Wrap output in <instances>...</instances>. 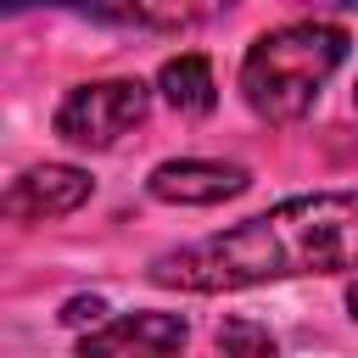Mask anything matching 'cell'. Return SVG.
Returning a JSON list of instances; mask_svg holds the SVG:
<instances>
[{"instance_id": "obj_1", "label": "cell", "mask_w": 358, "mask_h": 358, "mask_svg": "<svg viewBox=\"0 0 358 358\" xmlns=\"http://www.w3.org/2000/svg\"><path fill=\"white\" fill-rule=\"evenodd\" d=\"M302 274H358V190L285 196L257 218L185 241L145 263V280L185 296L252 291Z\"/></svg>"}, {"instance_id": "obj_2", "label": "cell", "mask_w": 358, "mask_h": 358, "mask_svg": "<svg viewBox=\"0 0 358 358\" xmlns=\"http://www.w3.org/2000/svg\"><path fill=\"white\" fill-rule=\"evenodd\" d=\"M347 50H352V34L341 22H324V17L280 22L246 45L241 101L263 123H302L324 95V84L336 78V67L347 62Z\"/></svg>"}, {"instance_id": "obj_3", "label": "cell", "mask_w": 358, "mask_h": 358, "mask_svg": "<svg viewBox=\"0 0 358 358\" xmlns=\"http://www.w3.org/2000/svg\"><path fill=\"white\" fill-rule=\"evenodd\" d=\"M151 112V84L140 78H95V84H73L56 112H50V129L56 140L78 145V151H106L117 145L123 134H134Z\"/></svg>"}, {"instance_id": "obj_4", "label": "cell", "mask_w": 358, "mask_h": 358, "mask_svg": "<svg viewBox=\"0 0 358 358\" xmlns=\"http://www.w3.org/2000/svg\"><path fill=\"white\" fill-rule=\"evenodd\" d=\"M185 341H190V324L179 313L134 308V313H117V319L95 324L90 336H78L73 358H179Z\"/></svg>"}, {"instance_id": "obj_5", "label": "cell", "mask_w": 358, "mask_h": 358, "mask_svg": "<svg viewBox=\"0 0 358 358\" xmlns=\"http://www.w3.org/2000/svg\"><path fill=\"white\" fill-rule=\"evenodd\" d=\"M90 196H95V179L84 168H73V162H34V168H22L6 185L0 213L17 218V224H45V218L78 213Z\"/></svg>"}, {"instance_id": "obj_6", "label": "cell", "mask_w": 358, "mask_h": 358, "mask_svg": "<svg viewBox=\"0 0 358 358\" xmlns=\"http://www.w3.org/2000/svg\"><path fill=\"white\" fill-rule=\"evenodd\" d=\"M246 185H252V173L241 162H213V157H168L145 179L151 201H168V207H218V201L241 196Z\"/></svg>"}, {"instance_id": "obj_7", "label": "cell", "mask_w": 358, "mask_h": 358, "mask_svg": "<svg viewBox=\"0 0 358 358\" xmlns=\"http://www.w3.org/2000/svg\"><path fill=\"white\" fill-rule=\"evenodd\" d=\"M157 95L185 112V117H207L218 106V84H213V62L201 50H185V56H168L157 67Z\"/></svg>"}, {"instance_id": "obj_8", "label": "cell", "mask_w": 358, "mask_h": 358, "mask_svg": "<svg viewBox=\"0 0 358 358\" xmlns=\"http://www.w3.org/2000/svg\"><path fill=\"white\" fill-rule=\"evenodd\" d=\"M218 352L224 358H274V336L252 319H224L218 324Z\"/></svg>"}, {"instance_id": "obj_9", "label": "cell", "mask_w": 358, "mask_h": 358, "mask_svg": "<svg viewBox=\"0 0 358 358\" xmlns=\"http://www.w3.org/2000/svg\"><path fill=\"white\" fill-rule=\"evenodd\" d=\"M90 22H112V28H185L196 22L190 11H145V6H123V11H78Z\"/></svg>"}, {"instance_id": "obj_10", "label": "cell", "mask_w": 358, "mask_h": 358, "mask_svg": "<svg viewBox=\"0 0 358 358\" xmlns=\"http://www.w3.org/2000/svg\"><path fill=\"white\" fill-rule=\"evenodd\" d=\"M101 313H106V308H101L95 296H90V302L78 296V302H67V313H62V319H67V324H84V319H90V324H101Z\"/></svg>"}, {"instance_id": "obj_11", "label": "cell", "mask_w": 358, "mask_h": 358, "mask_svg": "<svg viewBox=\"0 0 358 358\" xmlns=\"http://www.w3.org/2000/svg\"><path fill=\"white\" fill-rule=\"evenodd\" d=\"M347 313H352V319H358V280H352V285H347Z\"/></svg>"}, {"instance_id": "obj_12", "label": "cell", "mask_w": 358, "mask_h": 358, "mask_svg": "<svg viewBox=\"0 0 358 358\" xmlns=\"http://www.w3.org/2000/svg\"><path fill=\"white\" fill-rule=\"evenodd\" d=\"M352 106H358V90H352Z\"/></svg>"}]
</instances>
